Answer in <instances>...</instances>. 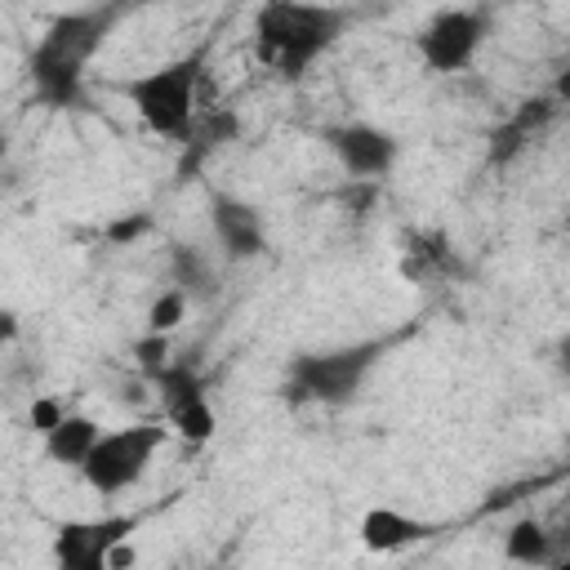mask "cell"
Masks as SVG:
<instances>
[{
  "label": "cell",
  "mask_w": 570,
  "mask_h": 570,
  "mask_svg": "<svg viewBox=\"0 0 570 570\" xmlns=\"http://www.w3.org/2000/svg\"><path fill=\"white\" fill-rule=\"evenodd\" d=\"M343 31V13L307 0H267L254 13V45L281 76H303Z\"/></svg>",
  "instance_id": "cell-1"
},
{
  "label": "cell",
  "mask_w": 570,
  "mask_h": 570,
  "mask_svg": "<svg viewBox=\"0 0 570 570\" xmlns=\"http://www.w3.org/2000/svg\"><path fill=\"white\" fill-rule=\"evenodd\" d=\"M196 85H200V58L165 62L129 85V102L151 134L183 138L196 116Z\"/></svg>",
  "instance_id": "cell-2"
},
{
  "label": "cell",
  "mask_w": 570,
  "mask_h": 570,
  "mask_svg": "<svg viewBox=\"0 0 570 570\" xmlns=\"http://www.w3.org/2000/svg\"><path fill=\"white\" fill-rule=\"evenodd\" d=\"M160 441H165V428H156V423H134V428L102 432L94 441V450L85 454L80 472L98 494H120L147 472V463L160 450Z\"/></svg>",
  "instance_id": "cell-3"
},
{
  "label": "cell",
  "mask_w": 570,
  "mask_h": 570,
  "mask_svg": "<svg viewBox=\"0 0 570 570\" xmlns=\"http://www.w3.org/2000/svg\"><path fill=\"white\" fill-rule=\"evenodd\" d=\"M485 40V18L472 13V9H445L436 13L423 36H419V53L432 71H459L472 62V53L481 49Z\"/></svg>",
  "instance_id": "cell-4"
},
{
  "label": "cell",
  "mask_w": 570,
  "mask_h": 570,
  "mask_svg": "<svg viewBox=\"0 0 570 570\" xmlns=\"http://www.w3.org/2000/svg\"><path fill=\"white\" fill-rule=\"evenodd\" d=\"M134 530V517H98V521H67L53 534V561L67 570H102V552Z\"/></svg>",
  "instance_id": "cell-5"
},
{
  "label": "cell",
  "mask_w": 570,
  "mask_h": 570,
  "mask_svg": "<svg viewBox=\"0 0 570 570\" xmlns=\"http://www.w3.org/2000/svg\"><path fill=\"white\" fill-rule=\"evenodd\" d=\"M423 534H428V525L414 521V517L401 512V508L379 503V508H365V512H361V543H365L370 552H401V548L419 543Z\"/></svg>",
  "instance_id": "cell-6"
},
{
  "label": "cell",
  "mask_w": 570,
  "mask_h": 570,
  "mask_svg": "<svg viewBox=\"0 0 570 570\" xmlns=\"http://www.w3.org/2000/svg\"><path fill=\"white\" fill-rule=\"evenodd\" d=\"M165 410H169V428H174L183 441H191V445L209 441V436H214V428H218L214 405L205 401V392H200L191 379H174V392H169Z\"/></svg>",
  "instance_id": "cell-7"
},
{
  "label": "cell",
  "mask_w": 570,
  "mask_h": 570,
  "mask_svg": "<svg viewBox=\"0 0 570 570\" xmlns=\"http://www.w3.org/2000/svg\"><path fill=\"white\" fill-rule=\"evenodd\" d=\"M334 151L343 156V165H347L352 174H379V169H387V160L396 156L392 138L379 134V129H370V125H352V129L334 134Z\"/></svg>",
  "instance_id": "cell-8"
},
{
  "label": "cell",
  "mask_w": 570,
  "mask_h": 570,
  "mask_svg": "<svg viewBox=\"0 0 570 570\" xmlns=\"http://www.w3.org/2000/svg\"><path fill=\"white\" fill-rule=\"evenodd\" d=\"M98 436H102V428H98L89 414H62V419L45 432V454H49L53 463H71V468H80Z\"/></svg>",
  "instance_id": "cell-9"
},
{
  "label": "cell",
  "mask_w": 570,
  "mask_h": 570,
  "mask_svg": "<svg viewBox=\"0 0 570 570\" xmlns=\"http://www.w3.org/2000/svg\"><path fill=\"white\" fill-rule=\"evenodd\" d=\"M503 552H508V561H521V566L548 561V534H543V525L539 521H517L512 534L503 539Z\"/></svg>",
  "instance_id": "cell-10"
},
{
  "label": "cell",
  "mask_w": 570,
  "mask_h": 570,
  "mask_svg": "<svg viewBox=\"0 0 570 570\" xmlns=\"http://www.w3.org/2000/svg\"><path fill=\"white\" fill-rule=\"evenodd\" d=\"M183 316H187V294H183V289H165V294H156V303L147 307V330H151V334H174V330L183 325Z\"/></svg>",
  "instance_id": "cell-11"
},
{
  "label": "cell",
  "mask_w": 570,
  "mask_h": 570,
  "mask_svg": "<svg viewBox=\"0 0 570 570\" xmlns=\"http://www.w3.org/2000/svg\"><path fill=\"white\" fill-rule=\"evenodd\" d=\"M62 414H67V410H62V401H53V396H36V401H31V410H27V423L45 436Z\"/></svg>",
  "instance_id": "cell-12"
},
{
  "label": "cell",
  "mask_w": 570,
  "mask_h": 570,
  "mask_svg": "<svg viewBox=\"0 0 570 570\" xmlns=\"http://www.w3.org/2000/svg\"><path fill=\"white\" fill-rule=\"evenodd\" d=\"M134 561H138V552H134L129 534H125V539H116V543L102 552V570H125V566H134Z\"/></svg>",
  "instance_id": "cell-13"
},
{
  "label": "cell",
  "mask_w": 570,
  "mask_h": 570,
  "mask_svg": "<svg viewBox=\"0 0 570 570\" xmlns=\"http://www.w3.org/2000/svg\"><path fill=\"white\" fill-rule=\"evenodd\" d=\"M165 352H169V334H151V330H147V338L138 343L142 365H165Z\"/></svg>",
  "instance_id": "cell-14"
},
{
  "label": "cell",
  "mask_w": 570,
  "mask_h": 570,
  "mask_svg": "<svg viewBox=\"0 0 570 570\" xmlns=\"http://www.w3.org/2000/svg\"><path fill=\"white\" fill-rule=\"evenodd\" d=\"M13 338H18V316L4 307L0 312V343H13Z\"/></svg>",
  "instance_id": "cell-15"
}]
</instances>
